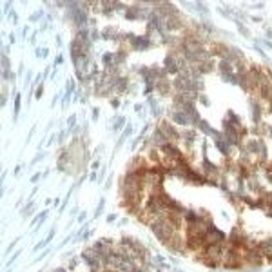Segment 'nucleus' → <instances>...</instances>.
Listing matches in <instances>:
<instances>
[{"instance_id":"0eeeda50","label":"nucleus","mask_w":272,"mask_h":272,"mask_svg":"<svg viewBox=\"0 0 272 272\" xmlns=\"http://www.w3.org/2000/svg\"><path fill=\"white\" fill-rule=\"evenodd\" d=\"M40 16H42V13H35V15H33V16H31V20L35 22V20H38Z\"/></svg>"},{"instance_id":"1a4fd4ad","label":"nucleus","mask_w":272,"mask_h":272,"mask_svg":"<svg viewBox=\"0 0 272 272\" xmlns=\"http://www.w3.org/2000/svg\"><path fill=\"white\" fill-rule=\"evenodd\" d=\"M42 91H44V89H42V85H40V87L36 89V98H40V96H42Z\"/></svg>"},{"instance_id":"7ed1b4c3","label":"nucleus","mask_w":272,"mask_h":272,"mask_svg":"<svg viewBox=\"0 0 272 272\" xmlns=\"http://www.w3.org/2000/svg\"><path fill=\"white\" fill-rule=\"evenodd\" d=\"M165 26H167V29H178L180 26H181V18H180L178 15L167 16V20H165Z\"/></svg>"},{"instance_id":"f03ea898","label":"nucleus","mask_w":272,"mask_h":272,"mask_svg":"<svg viewBox=\"0 0 272 272\" xmlns=\"http://www.w3.org/2000/svg\"><path fill=\"white\" fill-rule=\"evenodd\" d=\"M260 96L263 100H272V84H269V82L260 84Z\"/></svg>"},{"instance_id":"423d86ee","label":"nucleus","mask_w":272,"mask_h":272,"mask_svg":"<svg viewBox=\"0 0 272 272\" xmlns=\"http://www.w3.org/2000/svg\"><path fill=\"white\" fill-rule=\"evenodd\" d=\"M240 33H243L245 36H249V35H251V33H249V29H247V27H243V26H240Z\"/></svg>"},{"instance_id":"9d476101","label":"nucleus","mask_w":272,"mask_h":272,"mask_svg":"<svg viewBox=\"0 0 272 272\" xmlns=\"http://www.w3.org/2000/svg\"><path fill=\"white\" fill-rule=\"evenodd\" d=\"M267 36H272V29H267Z\"/></svg>"},{"instance_id":"6e6552de","label":"nucleus","mask_w":272,"mask_h":272,"mask_svg":"<svg viewBox=\"0 0 272 272\" xmlns=\"http://www.w3.org/2000/svg\"><path fill=\"white\" fill-rule=\"evenodd\" d=\"M199 100H201V102H203L205 105H209V100H207V96H203V94H201V96H199Z\"/></svg>"},{"instance_id":"39448f33","label":"nucleus","mask_w":272,"mask_h":272,"mask_svg":"<svg viewBox=\"0 0 272 272\" xmlns=\"http://www.w3.org/2000/svg\"><path fill=\"white\" fill-rule=\"evenodd\" d=\"M18 111H20V96H16V100H15V116L18 115Z\"/></svg>"},{"instance_id":"9b49d317","label":"nucleus","mask_w":272,"mask_h":272,"mask_svg":"<svg viewBox=\"0 0 272 272\" xmlns=\"http://www.w3.org/2000/svg\"><path fill=\"white\" fill-rule=\"evenodd\" d=\"M269 180H270V181H272V174H269Z\"/></svg>"},{"instance_id":"f257e3e1","label":"nucleus","mask_w":272,"mask_h":272,"mask_svg":"<svg viewBox=\"0 0 272 272\" xmlns=\"http://www.w3.org/2000/svg\"><path fill=\"white\" fill-rule=\"evenodd\" d=\"M129 38H131V45H133L134 49H145V47L151 45L149 36H131V35H129Z\"/></svg>"},{"instance_id":"20e7f679","label":"nucleus","mask_w":272,"mask_h":272,"mask_svg":"<svg viewBox=\"0 0 272 272\" xmlns=\"http://www.w3.org/2000/svg\"><path fill=\"white\" fill-rule=\"evenodd\" d=\"M252 111H254V122H258L260 120V116H261V107L260 105H256L252 102Z\"/></svg>"}]
</instances>
